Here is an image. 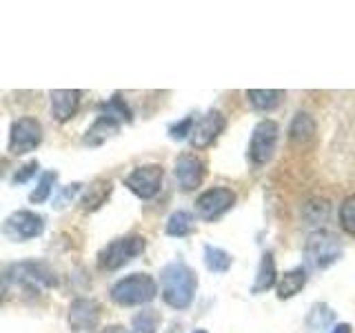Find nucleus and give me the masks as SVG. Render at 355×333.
<instances>
[{
	"instance_id": "obj_1",
	"label": "nucleus",
	"mask_w": 355,
	"mask_h": 333,
	"mask_svg": "<svg viewBox=\"0 0 355 333\" xmlns=\"http://www.w3.org/2000/svg\"><path fill=\"white\" fill-rule=\"evenodd\" d=\"M160 280H162V300L171 309L184 311L193 305L198 275L189 264L180 260L166 264L160 273Z\"/></svg>"
},
{
	"instance_id": "obj_2",
	"label": "nucleus",
	"mask_w": 355,
	"mask_h": 333,
	"mask_svg": "<svg viewBox=\"0 0 355 333\" xmlns=\"http://www.w3.org/2000/svg\"><path fill=\"white\" fill-rule=\"evenodd\" d=\"M111 300L120 307H140L149 305L158 296V284L149 273H131L111 287Z\"/></svg>"
},
{
	"instance_id": "obj_3",
	"label": "nucleus",
	"mask_w": 355,
	"mask_h": 333,
	"mask_svg": "<svg viewBox=\"0 0 355 333\" xmlns=\"http://www.w3.org/2000/svg\"><path fill=\"white\" fill-rule=\"evenodd\" d=\"M342 242L338 236H333L331 231H313L304 242V255L306 262L313 269H329L331 264H336L342 258Z\"/></svg>"
},
{
	"instance_id": "obj_4",
	"label": "nucleus",
	"mask_w": 355,
	"mask_h": 333,
	"mask_svg": "<svg viewBox=\"0 0 355 333\" xmlns=\"http://www.w3.org/2000/svg\"><path fill=\"white\" fill-rule=\"evenodd\" d=\"M144 247H147V242H144L142 236L116 238V240H111L107 247L98 253V266L103 271L122 269L125 264H129L131 260H136L138 255H142Z\"/></svg>"
},
{
	"instance_id": "obj_5",
	"label": "nucleus",
	"mask_w": 355,
	"mask_h": 333,
	"mask_svg": "<svg viewBox=\"0 0 355 333\" xmlns=\"http://www.w3.org/2000/svg\"><path fill=\"white\" fill-rule=\"evenodd\" d=\"M0 280H3V289L7 284H18L25 289V291H29V289L36 291L38 287H53L55 275L49 266L42 262H20V264L9 266Z\"/></svg>"
},
{
	"instance_id": "obj_6",
	"label": "nucleus",
	"mask_w": 355,
	"mask_h": 333,
	"mask_svg": "<svg viewBox=\"0 0 355 333\" xmlns=\"http://www.w3.org/2000/svg\"><path fill=\"white\" fill-rule=\"evenodd\" d=\"M277 140H280V127L275 120L264 118L253 127L251 140H249V160L253 166H264L271 162L273 153L277 149Z\"/></svg>"
},
{
	"instance_id": "obj_7",
	"label": "nucleus",
	"mask_w": 355,
	"mask_h": 333,
	"mask_svg": "<svg viewBox=\"0 0 355 333\" xmlns=\"http://www.w3.org/2000/svg\"><path fill=\"white\" fill-rule=\"evenodd\" d=\"M236 200H238L236 191H231L229 187H214V189H207V191L196 200V211L205 222H216L225 216L229 209H233Z\"/></svg>"
},
{
	"instance_id": "obj_8",
	"label": "nucleus",
	"mask_w": 355,
	"mask_h": 333,
	"mask_svg": "<svg viewBox=\"0 0 355 333\" xmlns=\"http://www.w3.org/2000/svg\"><path fill=\"white\" fill-rule=\"evenodd\" d=\"M44 231V220L42 216L33 214L29 209L14 211L5 222H3V233L14 242H27L42 236Z\"/></svg>"
},
{
	"instance_id": "obj_9",
	"label": "nucleus",
	"mask_w": 355,
	"mask_h": 333,
	"mask_svg": "<svg viewBox=\"0 0 355 333\" xmlns=\"http://www.w3.org/2000/svg\"><path fill=\"white\" fill-rule=\"evenodd\" d=\"M42 142V125L36 118H18L9 129V153L25 155Z\"/></svg>"
},
{
	"instance_id": "obj_10",
	"label": "nucleus",
	"mask_w": 355,
	"mask_h": 333,
	"mask_svg": "<svg viewBox=\"0 0 355 333\" xmlns=\"http://www.w3.org/2000/svg\"><path fill=\"white\" fill-rule=\"evenodd\" d=\"M164 169L160 164H142L125 178V187L142 200H149L160 191Z\"/></svg>"
},
{
	"instance_id": "obj_11",
	"label": "nucleus",
	"mask_w": 355,
	"mask_h": 333,
	"mask_svg": "<svg viewBox=\"0 0 355 333\" xmlns=\"http://www.w3.org/2000/svg\"><path fill=\"white\" fill-rule=\"evenodd\" d=\"M225 127H227V118L222 116V111H218V109L207 111L191 129V147L193 149L211 147V144L218 140L220 133L225 131Z\"/></svg>"
},
{
	"instance_id": "obj_12",
	"label": "nucleus",
	"mask_w": 355,
	"mask_h": 333,
	"mask_svg": "<svg viewBox=\"0 0 355 333\" xmlns=\"http://www.w3.org/2000/svg\"><path fill=\"white\" fill-rule=\"evenodd\" d=\"M100 314H103V307H100L98 300L92 298H76L69 305V327L73 331H94L100 322Z\"/></svg>"
},
{
	"instance_id": "obj_13",
	"label": "nucleus",
	"mask_w": 355,
	"mask_h": 333,
	"mask_svg": "<svg viewBox=\"0 0 355 333\" xmlns=\"http://www.w3.org/2000/svg\"><path fill=\"white\" fill-rule=\"evenodd\" d=\"M207 173L205 162L193 153H180L175 160V180L182 191H196Z\"/></svg>"
},
{
	"instance_id": "obj_14",
	"label": "nucleus",
	"mask_w": 355,
	"mask_h": 333,
	"mask_svg": "<svg viewBox=\"0 0 355 333\" xmlns=\"http://www.w3.org/2000/svg\"><path fill=\"white\" fill-rule=\"evenodd\" d=\"M51 100V114L58 122H67L71 116H76L78 105H80V92L76 89H53L49 92Z\"/></svg>"
},
{
	"instance_id": "obj_15",
	"label": "nucleus",
	"mask_w": 355,
	"mask_h": 333,
	"mask_svg": "<svg viewBox=\"0 0 355 333\" xmlns=\"http://www.w3.org/2000/svg\"><path fill=\"white\" fill-rule=\"evenodd\" d=\"M309 282V273L304 266H295V269L284 271L275 282V291L280 300H291L293 296H297Z\"/></svg>"
},
{
	"instance_id": "obj_16",
	"label": "nucleus",
	"mask_w": 355,
	"mask_h": 333,
	"mask_svg": "<svg viewBox=\"0 0 355 333\" xmlns=\"http://www.w3.org/2000/svg\"><path fill=\"white\" fill-rule=\"evenodd\" d=\"M118 131H120V120L111 116H100L94 125L87 129L83 144L85 147H100V144H105L111 136H116Z\"/></svg>"
},
{
	"instance_id": "obj_17",
	"label": "nucleus",
	"mask_w": 355,
	"mask_h": 333,
	"mask_svg": "<svg viewBox=\"0 0 355 333\" xmlns=\"http://www.w3.org/2000/svg\"><path fill=\"white\" fill-rule=\"evenodd\" d=\"M336 325V311H333L327 302H315L311 307L304 320V331L306 333H327Z\"/></svg>"
},
{
	"instance_id": "obj_18",
	"label": "nucleus",
	"mask_w": 355,
	"mask_h": 333,
	"mask_svg": "<svg viewBox=\"0 0 355 333\" xmlns=\"http://www.w3.org/2000/svg\"><path fill=\"white\" fill-rule=\"evenodd\" d=\"M277 282V269H275V258L271 251H264L260 258L258 273H255V282L251 287V293H264Z\"/></svg>"
},
{
	"instance_id": "obj_19",
	"label": "nucleus",
	"mask_w": 355,
	"mask_h": 333,
	"mask_svg": "<svg viewBox=\"0 0 355 333\" xmlns=\"http://www.w3.org/2000/svg\"><path fill=\"white\" fill-rule=\"evenodd\" d=\"M288 138L297 144H306L315 138V120L309 111H297L293 116L291 127H288Z\"/></svg>"
},
{
	"instance_id": "obj_20",
	"label": "nucleus",
	"mask_w": 355,
	"mask_h": 333,
	"mask_svg": "<svg viewBox=\"0 0 355 333\" xmlns=\"http://www.w3.org/2000/svg\"><path fill=\"white\" fill-rule=\"evenodd\" d=\"M247 100L258 111H273L282 105L284 92H277V89H249Z\"/></svg>"
},
{
	"instance_id": "obj_21",
	"label": "nucleus",
	"mask_w": 355,
	"mask_h": 333,
	"mask_svg": "<svg viewBox=\"0 0 355 333\" xmlns=\"http://www.w3.org/2000/svg\"><path fill=\"white\" fill-rule=\"evenodd\" d=\"M196 229V218L193 214H189V211L180 209V211H173L166 220V227H164V233L171 238H184L189 233H193Z\"/></svg>"
},
{
	"instance_id": "obj_22",
	"label": "nucleus",
	"mask_w": 355,
	"mask_h": 333,
	"mask_svg": "<svg viewBox=\"0 0 355 333\" xmlns=\"http://www.w3.org/2000/svg\"><path fill=\"white\" fill-rule=\"evenodd\" d=\"M109 194H111V182H92L80 196V209L96 211L98 207H103L107 203Z\"/></svg>"
},
{
	"instance_id": "obj_23",
	"label": "nucleus",
	"mask_w": 355,
	"mask_h": 333,
	"mask_svg": "<svg viewBox=\"0 0 355 333\" xmlns=\"http://www.w3.org/2000/svg\"><path fill=\"white\" fill-rule=\"evenodd\" d=\"M205 264L211 273H225L231 269L233 258H231L229 251L214 247V244H207L205 247Z\"/></svg>"
},
{
	"instance_id": "obj_24",
	"label": "nucleus",
	"mask_w": 355,
	"mask_h": 333,
	"mask_svg": "<svg viewBox=\"0 0 355 333\" xmlns=\"http://www.w3.org/2000/svg\"><path fill=\"white\" fill-rule=\"evenodd\" d=\"M160 311L155 309H142L131 318V333H158L160 329Z\"/></svg>"
},
{
	"instance_id": "obj_25",
	"label": "nucleus",
	"mask_w": 355,
	"mask_h": 333,
	"mask_svg": "<svg viewBox=\"0 0 355 333\" xmlns=\"http://www.w3.org/2000/svg\"><path fill=\"white\" fill-rule=\"evenodd\" d=\"M55 180H58V173L55 171H47L42 173V178L38 180V185L33 187V191L29 194V203L31 205H40V203H47V198L51 196Z\"/></svg>"
},
{
	"instance_id": "obj_26",
	"label": "nucleus",
	"mask_w": 355,
	"mask_h": 333,
	"mask_svg": "<svg viewBox=\"0 0 355 333\" xmlns=\"http://www.w3.org/2000/svg\"><path fill=\"white\" fill-rule=\"evenodd\" d=\"M338 216H340V227L344 229V233H349L351 238H355V194L342 200Z\"/></svg>"
},
{
	"instance_id": "obj_27",
	"label": "nucleus",
	"mask_w": 355,
	"mask_h": 333,
	"mask_svg": "<svg viewBox=\"0 0 355 333\" xmlns=\"http://www.w3.org/2000/svg\"><path fill=\"white\" fill-rule=\"evenodd\" d=\"M103 116H111V118H116L118 120V116L122 118V120H131V109L125 105V98L122 96H114L109 100V103L103 107Z\"/></svg>"
},
{
	"instance_id": "obj_28",
	"label": "nucleus",
	"mask_w": 355,
	"mask_h": 333,
	"mask_svg": "<svg viewBox=\"0 0 355 333\" xmlns=\"http://www.w3.org/2000/svg\"><path fill=\"white\" fill-rule=\"evenodd\" d=\"M193 125H196V118L193 116H184L180 122H173V125L169 127V136L175 138V140H182V138L189 136V133H191Z\"/></svg>"
},
{
	"instance_id": "obj_29",
	"label": "nucleus",
	"mask_w": 355,
	"mask_h": 333,
	"mask_svg": "<svg viewBox=\"0 0 355 333\" xmlns=\"http://www.w3.org/2000/svg\"><path fill=\"white\" fill-rule=\"evenodd\" d=\"M83 189V185H78V182H73V185H67L64 189H60V194L55 196V200H53V207L55 209H62V207H67L71 203V200L78 196V191Z\"/></svg>"
},
{
	"instance_id": "obj_30",
	"label": "nucleus",
	"mask_w": 355,
	"mask_h": 333,
	"mask_svg": "<svg viewBox=\"0 0 355 333\" xmlns=\"http://www.w3.org/2000/svg\"><path fill=\"white\" fill-rule=\"evenodd\" d=\"M36 169H38V162L36 160H31L29 164H25V166H20V171L14 176V182L16 185H22V182H27L29 178H33L36 176Z\"/></svg>"
},
{
	"instance_id": "obj_31",
	"label": "nucleus",
	"mask_w": 355,
	"mask_h": 333,
	"mask_svg": "<svg viewBox=\"0 0 355 333\" xmlns=\"http://www.w3.org/2000/svg\"><path fill=\"white\" fill-rule=\"evenodd\" d=\"M331 333H353V327L349 322H338V325H333Z\"/></svg>"
},
{
	"instance_id": "obj_32",
	"label": "nucleus",
	"mask_w": 355,
	"mask_h": 333,
	"mask_svg": "<svg viewBox=\"0 0 355 333\" xmlns=\"http://www.w3.org/2000/svg\"><path fill=\"white\" fill-rule=\"evenodd\" d=\"M103 333H129L125 327H120V325H111V327H107Z\"/></svg>"
},
{
	"instance_id": "obj_33",
	"label": "nucleus",
	"mask_w": 355,
	"mask_h": 333,
	"mask_svg": "<svg viewBox=\"0 0 355 333\" xmlns=\"http://www.w3.org/2000/svg\"><path fill=\"white\" fill-rule=\"evenodd\" d=\"M193 333H209V331H205V329H196Z\"/></svg>"
}]
</instances>
